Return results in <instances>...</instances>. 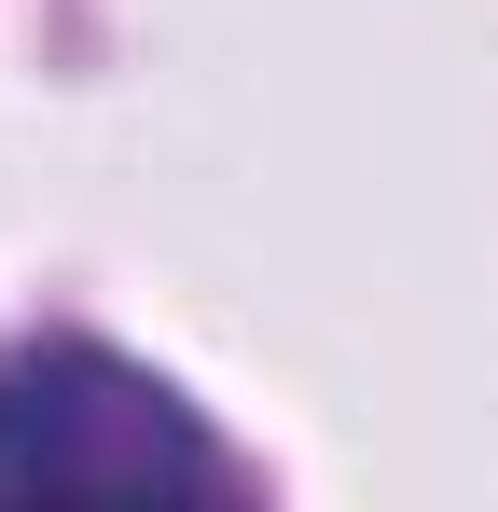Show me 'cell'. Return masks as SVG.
<instances>
[{"instance_id":"cell-1","label":"cell","mask_w":498,"mask_h":512,"mask_svg":"<svg viewBox=\"0 0 498 512\" xmlns=\"http://www.w3.org/2000/svg\"><path fill=\"white\" fill-rule=\"evenodd\" d=\"M0 499H249V457L125 346L56 333L0 360Z\"/></svg>"}]
</instances>
